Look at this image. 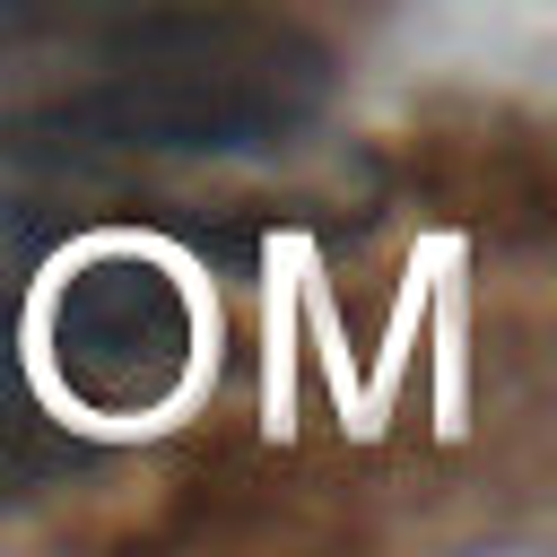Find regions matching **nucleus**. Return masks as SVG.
Here are the masks:
<instances>
[{"mask_svg": "<svg viewBox=\"0 0 557 557\" xmlns=\"http://www.w3.org/2000/svg\"><path fill=\"white\" fill-rule=\"evenodd\" d=\"M9 9H44V0H0V17H9Z\"/></svg>", "mask_w": 557, "mask_h": 557, "instance_id": "obj_2", "label": "nucleus"}, {"mask_svg": "<svg viewBox=\"0 0 557 557\" xmlns=\"http://www.w3.org/2000/svg\"><path fill=\"white\" fill-rule=\"evenodd\" d=\"M313 87H322L313 61H287L278 35H174L104 70L78 122L131 148H226V139L287 131L313 104Z\"/></svg>", "mask_w": 557, "mask_h": 557, "instance_id": "obj_1", "label": "nucleus"}]
</instances>
